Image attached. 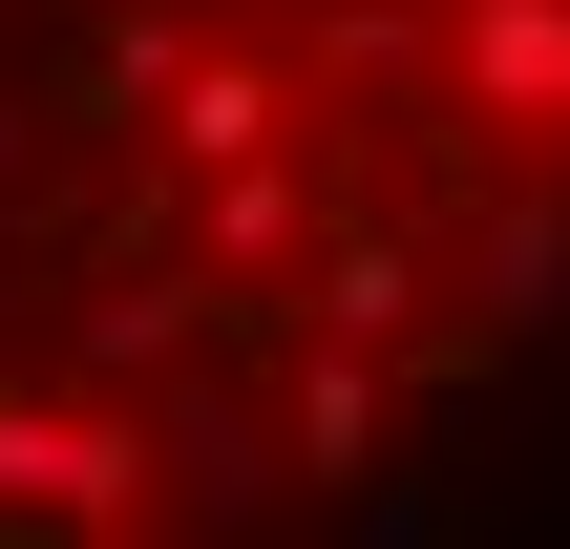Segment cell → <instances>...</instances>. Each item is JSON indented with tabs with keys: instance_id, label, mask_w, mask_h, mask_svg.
I'll use <instances>...</instances> for the list:
<instances>
[{
	"instance_id": "cell-4",
	"label": "cell",
	"mask_w": 570,
	"mask_h": 549,
	"mask_svg": "<svg viewBox=\"0 0 570 549\" xmlns=\"http://www.w3.org/2000/svg\"><path fill=\"white\" fill-rule=\"evenodd\" d=\"M212 254H233V275H254V254H296V190H275L254 148H233V190H212Z\"/></svg>"
},
{
	"instance_id": "cell-2",
	"label": "cell",
	"mask_w": 570,
	"mask_h": 549,
	"mask_svg": "<svg viewBox=\"0 0 570 549\" xmlns=\"http://www.w3.org/2000/svg\"><path fill=\"white\" fill-rule=\"evenodd\" d=\"M465 85L487 106H570V0H487L465 21Z\"/></svg>"
},
{
	"instance_id": "cell-1",
	"label": "cell",
	"mask_w": 570,
	"mask_h": 549,
	"mask_svg": "<svg viewBox=\"0 0 570 549\" xmlns=\"http://www.w3.org/2000/svg\"><path fill=\"white\" fill-rule=\"evenodd\" d=\"M0 508L21 529H127L148 508V423L127 402H0Z\"/></svg>"
},
{
	"instance_id": "cell-3",
	"label": "cell",
	"mask_w": 570,
	"mask_h": 549,
	"mask_svg": "<svg viewBox=\"0 0 570 549\" xmlns=\"http://www.w3.org/2000/svg\"><path fill=\"white\" fill-rule=\"evenodd\" d=\"M169 148H190V169L275 148V63H190V85H169Z\"/></svg>"
}]
</instances>
